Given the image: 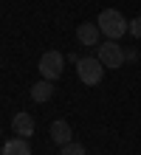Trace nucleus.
Segmentation results:
<instances>
[{"label": "nucleus", "instance_id": "f03ea898", "mask_svg": "<svg viewBox=\"0 0 141 155\" xmlns=\"http://www.w3.org/2000/svg\"><path fill=\"white\" fill-rule=\"evenodd\" d=\"M76 74H79V82L82 85H99L102 76H105V65H102L99 57H85V59H76Z\"/></svg>", "mask_w": 141, "mask_h": 155}, {"label": "nucleus", "instance_id": "1a4fd4ad", "mask_svg": "<svg viewBox=\"0 0 141 155\" xmlns=\"http://www.w3.org/2000/svg\"><path fill=\"white\" fill-rule=\"evenodd\" d=\"M54 96V82L51 79H42V82H34V87H31V99L37 104H42V102H48V99Z\"/></svg>", "mask_w": 141, "mask_h": 155}, {"label": "nucleus", "instance_id": "7ed1b4c3", "mask_svg": "<svg viewBox=\"0 0 141 155\" xmlns=\"http://www.w3.org/2000/svg\"><path fill=\"white\" fill-rule=\"evenodd\" d=\"M62 68H65V57L59 51H45L40 57V74H42V79H51V82L59 79Z\"/></svg>", "mask_w": 141, "mask_h": 155}, {"label": "nucleus", "instance_id": "9d476101", "mask_svg": "<svg viewBox=\"0 0 141 155\" xmlns=\"http://www.w3.org/2000/svg\"><path fill=\"white\" fill-rule=\"evenodd\" d=\"M59 155H85V147L76 141H68L65 147H59Z\"/></svg>", "mask_w": 141, "mask_h": 155}, {"label": "nucleus", "instance_id": "39448f33", "mask_svg": "<svg viewBox=\"0 0 141 155\" xmlns=\"http://www.w3.org/2000/svg\"><path fill=\"white\" fill-rule=\"evenodd\" d=\"M12 130H14V135H20V138H31L34 135V118H31V113H14Z\"/></svg>", "mask_w": 141, "mask_h": 155}, {"label": "nucleus", "instance_id": "9b49d317", "mask_svg": "<svg viewBox=\"0 0 141 155\" xmlns=\"http://www.w3.org/2000/svg\"><path fill=\"white\" fill-rule=\"evenodd\" d=\"M130 34H133L136 40H141V17H136V20H130V28H127Z\"/></svg>", "mask_w": 141, "mask_h": 155}, {"label": "nucleus", "instance_id": "423d86ee", "mask_svg": "<svg viewBox=\"0 0 141 155\" xmlns=\"http://www.w3.org/2000/svg\"><path fill=\"white\" fill-rule=\"evenodd\" d=\"M99 23H82L79 28H76V40L82 45H90V48H96L99 45Z\"/></svg>", "mask_w": 141, "mask_h": 155}, {"label": "nucleus", "instance_id": "6e6552de", "mask_svg": "<svg viewBox=\"0 0 141 155\" xmlns=\"http://www.w3.org/2000/svg\"><path fill=\"white\" fill-rule=\"evenodd\" d=\"M0 155H31V147H28V138H8L3 144V150H0Z\"/></svg>", "mask_w": 141, "mask_h": 155}, {"label": "nucleus", "instance_id": "f257e3e1", "mask_svg": "<svg viewBox=\"0 0 141 155\" xmlns=\"http://www.w3.org/2000/svg\"><path fill=\"white\" fill-rule=\"evenodd\" d=\"M99 31L105 34L107 40H119L124 37V31L130 28V23H124V17H121V12H116V8H105V12L99 14Z\"/></svg>", "mask_w": 141, "mask_h": 155}, {"label": "nucleus", "instance_id": "20e7f679", "mask_svg": "<svg viewBox=\"0 0 141 155\" xmlns=\"http://www.w3.org/2000/svg\"><path fill=\"white\" fill-rule=\"evenodd\" d=\"M96 48H99V59L105 68H121L124 65V51H121V45L116 40H107V42L96 45Z\"/></svg>", "mask_w": 141, "mask_h": 155}, {"label": "nucleus", "instance_id": "0eeeda50", "mask_svg": "<svg viewBox=\"0 0 141 155\" xmlns=\"http://www.w3.org/2000/svg\"><path fill=\"white\" fill-rule=\"evenodd\" d=\"M51 141L56 144V147H65V144L71 141V124L62 121V118H56V121L51 124Z\"/></svg>", "mask_w": 141, "mask_h": 155}]
</instances>
